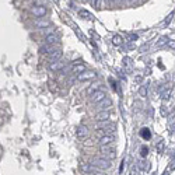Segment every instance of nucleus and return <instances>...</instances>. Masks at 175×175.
<instances>
[{"label":"nucleus","mask_w":175,"mask_h":175,"mask_svg":"<svg viewBox=\"0 0 175 175\" xmlns=\"http://www.w3.org/2000/svg\"><path fill=\"white\" fill-rule=\"evenodd\" d=\"M109 116H111L109 111H100V112H97L94 119H95V122H102V121H108Z\"/></svg>","instance_id":"nucleus-7"},{"label":"nucleus","mask_w":175,"mask_h":175,"mask_svg":"<svg viewBox=\"0 0 175 175\" xmlns=\"http://www.w3.org/2000/svg\"><path fill=\"white\" fill-rule=\"evenodd\" d=\"M55 51H57L56 45H44L40 48V52L42 55H51V53H53Z\"/></svg>","instance_id":"nucleus-10"},{"label":"nucleus","mask_w":175,"mask_h":175,"mask_svg":"<svg viewBox=\"0 0 175 175\" xmlns=\"http://www.w3.org/2000/svg\"><path fill=\"white\" fill-rule=\"evenodd\" d=\"M79 15L81 18H84V20H93V14L90 11H87V10H80Z\"/></svg>","instance_id":"nucleus-16"},{"label":"nucleus","mask_w":175,"mask_h":175,"mask_svg":"<svg viewBox=\"0 0 175 175\" xmlns=\"http://www.w3.org/2000/svg\"><path fill=\"white\" fill-rule=\"evenodd\" d=\"M100 85H101L100 83H94V84L91 85V87H88V88H87V94H88V95H91V94H94L97 90H100Z\"/></svg>","instance_id":"nucleus-18"},{"label":"nucleus","mask_w":175,"mask_h":175,"mask_svg":"<svg viewBox=\"0 0 175 175\" xmlns=\"http://www.w3.org/2000/svg\"><path fill=\"white\" fill-rule=\"evenodd\" d=\"M88 135H90V130H88V127L85 125H80L77 127V137L79 139H85Z\"/></svg>","instance_id":"nucleus-6"},{"label":"nucleus","mask_w":175,"mask_h":175,"mask_svg":"<svg viewBox=\"0 0 175 175\" xmlns=\"http://www.w3.org/2000/svg\"><path fill=\"white\" fill-rule=\"evenodd\" d=\"M147 93H148V85H147V84L140 85V88H139V95H140V97H146V95H147Z\"/></svg>","instance_id":"nucleus-19"},{"label":"nucleus","mask_w":175,"mask_h":175,"mask_svg":"<svg viewBox=\"0 0 175 175\" xmlns=\"http://www.w3.org/2000/svg\"><path fill=\"white\" fill-rule=\"evenodd\" d=\"M122 42H123V38H122L121 35H114V38H112V44L116 46L122 45Z\"/></svg>","instance_id":"nucleus-20"},{"label":"nucleus","mask_w":175,"mask_h":175,"mask_svg":"<svg viewBox=\"0 0 175 175\" xmlns=\"http://www.w3.org/2000/svg\"><path fill=\"white\" fill-rule=\"evenodd\" d=\"M94 175H106L105 172H101V171H98V172H94Z\"/></svg>","instance_id":"nucleus-32"},{"label":"nucleus","mask_w":175,"mask_h":175,"mask_svg":"<svg viewBox=\"0 0 175 175\" xmlns=\"http://www.w3.org/2000/svg\"><path fill=\"white\" fill-rule=\"evenodd\" d=\"M97 77V73L95 72H93V70H85V72H83L81 74H79L77 76V80L79 81H88V80H93V79H95Z\"/></svg>","instance_id":"nucleus-5"},{"label":"nucleus","mask_w":175,"mask_h":175,"mask_svg":"<svg viewBox=\"0 0 175 175\" xmlns=\"http://www.w3.org/2000/svg\"><path fill=\"white\" fill-rule=\"evenodd\" d=\"M91 98H90V101L93 104H98V102H101L102 100H105L106 98V91H104V90H97L94 94H91Z\"/></svg>","instance_id":"nucleus-3"},{"label":"nucleus","mask_w":175,"mask_h":175,"mask_svg":"<svg viewBox=\"0 0 175 175\" xmlns=\"http://www.w3.org/2000/svg\"><path fill=\"white\" fill-rule=\"evenodd\" d=\"M140 136H142L143 139H150V137H151V133H150V130H148L147 127H143V129L140 130Z\"/></svg>","instance_id":"nucleus-21"},{"label":"nucleus","mask_w":175,"mask_h":175,"mask_svg":"<svg viewBox=\"0 0 175 175\" xmlns=\"http://www.w3.org/2000/svg\"><path fill=\"white\" fill-rule=\"evenodd\" d=\"M83 72H85V66L84 65H79V63H76V65H73V69H72V73L73 74H81Z\"/></svg>","instance_id":"nucleus-14"},{"label":"nucleus","mask_w":175,"mask_h":175,"mask_svg":"<svg viewBox=\"0 0 175 175\" xmlns=\"http://www.w3.org/2000/svg\"><path fill=\"white\" fill-rule=\"evenodd\" d=\"M139 164H140V165H139V167H140V169H142V171H144V169H146V168H147V165H144V161H140V163H139Z\"/></svg>","instance_id":"nucleus-29"},{"label":"nucleus","mask_w":175,"mask_h":175,"mask_svg":"<svg viewBox=\"0 0 175 175\" xmlns=\"http://www.w3.org/2000/svg\"><path fill=\"white\" fill-rule=\"evenodd\" d=\"M167 45H168L171 49H175V41H168V44H167Z\"/></svg>","instance_id":"nucleus-28"},{"label":"nucleus","mask_w":175,"mask_h":175,"mask_svg":"<svg viewBox=\"0 0 175 175\" xmlns=\"http://www.w3.org/2000/svg\"><path fill=\"white\" fill-rule=\"evenodd\" d=\"M83 169H84V171H87V172H94L95 171V167H93V165H83Z\"/></svg>","instance_id":"nucleus-25"},{"label":"nucleus","mask_w":175,"mask_h":175,"mask_svg":"<svg viewBox=\"0 0 175 175\" xmlns=\"http://www.w3.org/2000/svg\"><path fill=\"white\" fill-rule=\"evenodd\" d=\"M115 137L112 135H105L100 137V146H111L114 143Z\"/></svg>","instance_id":"nucleus-8"},{"label":"nucleus","mask_w":175,"mask_h":175,"mask_svg":"<svg viewBox=\"0 0 175 175\" xmlns=\"http://www.w3.org/2000/svg\"><path fill=\"white\" fill-rule=\"evenodd\" d=\"M147 154H148V148L146 147V146H142V148H140V156L144 158V157H147Z\"/></svg>","instance_id":"nucleus-23"},{"label":"nucleus","mask_w":175,"mask_h":175,"mask_svg":"<svg viewBox=\"0 0 175 175\" xmlns=\"http://www.w3.org/2000/svg\"><path fill=\"white\" fill-rule=\"evenodd\" d=\"M111 101L108 100V98H105V100H102L101 102L97 104V109H98V112L100 111H108V108L111 106Z\"/></svg>","instance_id":"nucleus-12"},{"label":"nucleus","mask_w":175,"mask_h":175,"mask_svg":"<svg viewBox=\"0 0 175 175\" xmlns=\"http://www.w3.org/2000/svg\"><path fill=\"white\" fill-rule=\"evenodd\" d=\"M169 94H171V88H167V90L163 93V98H164V100L169 98Z\"/></svg>","instance_id":"nucleus-26"},{"label":"nucleus","mask_w":175,"mask_h":175,"mask_svg":"<svg viewBox=\"0 0 175 175\" xmlns=\"http://www.w3.org/2000/svg\"><path fill=\"white\" fill-rule=\"evenodd\" d=\"M91 165L95 167L97 169H108L111 168V161L109 160H105V158L100 157V158H93L91 160Z\"/></svg>","instance_id":"nucleus-1"},{"label":"nucleus","mask_w":175,"mask_h":175,"mask_svg":"<svg viewBox=\"0 0 175 175\" xmlns=\"http://www.w3.org/2000/svg\"><path fill=\"white\" fill-rule=\"evenodd\" d=\"M59 42V36L56 34H49L48 36H45V45H56Z\"/></svg>","instance_id":"nucleus-11"},{"label":"nucleus","mask_w":175,"mask_h":175,"mask_svg":"<svg viewBox=\"0 0 175 175\" xmlns=\"http://www.w3.org/2000/svg\"><path fill=\"white\" fill-rule=\"evenodd\" d=\"M31 13H32L35 17L41 18V17H44V15L46 14V7L42 6V4H34L32 9H31Z\"/></svg>","instance_id":"nucleus-4"},{"label":"nucleus","mask_w":175,"mask_h":175,"mask_svg":"<svg viewBox=\"0 0 175 175\" xmlns=\"http://www.w3.org/2000/svg\"><path fill=\"white\" fill-rule=\"evenodd\" d=\"M65 67V63H62L60 60H55L51 63V66H49V69L52 70V72H59V70H62Z\"/></svg>","instance_id":"nucleus-13"},{"label":"nucleus","mask_w":175,"mask_h":175,"mask_svg":"<svg viewBox=\"0 0 175 175\" xmlns=\"http://www.w3.org/2000/svg\"><path fill=\"white\" fill-rule=\"evenodd\" d=\"M90 3L93 7H95V9H100V3H101V0H90Z\"/></svg>","instance_id":"nucleus-24"},{"label":"nucleus","mask_w":175,"mask_h":175,"mask_svg":"<svg viewBox=\"0 0 175 175\" xmlns=\"http://www.w3.org/2000/svg\"><path fill=\"white\" fill-rule=\"evenodd\" d=\"M168 38H167V36H161L160 40L157 41V42H156V48H163V46H165L167 44H168Z\"/></svg>","instance_id":"nucleus-15"},{"label":"nucleus","mask_w":175,"mask_h":175,"mask_svg":"<svg viewBox=\"0 0 175 175\" xmlns=\"http://www.w3.org/2000/svg\"><path fill=\"white\" fill-rule=\"evenodd\" d=\"M112 146V144H111ZM111 146H101V153H102V158H105V160H114L115 156H116V153H115V148Z\"/></svg>","instance_id":"nucleus-2"},{"label":"nucleus","mask_w":175,"mask_h":175,"mask_svg":"<svg viewBox=\"0 0 175 175\" xmlns=\"http://www.w3.org/2000/svg\"><path fill=\"white\" fill-rule=\"evenodd\" d=\"M163 147H164V143L160 142V144H158V147H157V151H158V153H161V151H163Z\"/></svg>","instance_id":"nucleus-30"},{"label":"nucleus","mask_w":175,"mask_h":175,"mask_svg":"<svg viewBox=\"0 0 175 175\" xmlns=\"http://www.w3.org/2000/svg\"><path fill=\"white\" fill-rule=\"evenodd\" d=\"M49 57H51V60H52V62L59 60V59L62 57V51H60V49H57V51H55L53 53L49 55Z\"/></svg>","instance_id":"nucleus-17"},{"label":"nucleus","mask_w":175,"mask_h":175,"mask_svg":"<svg viewBox=\"0 0 175 175\" xmlns=\"http://www.w3.org/2000/svg\"><path fill=\"white\" fill-rule=\"evenodd\" d=\"M108 126V121H102V122H95V129L100 130V129H104V127Z\"/></svg>","instance_id":"nucleus-22"},{"label":"nucleus","mask_w":175,"mask_h":175,"mask_svg":"<svg viewBox=\"0 0 175 175\" xmlns=\"http://www.w3.org/2000/svg\"><path fill=\"white\" fill-rule=\"evenodd\" d=\"M83 2H84V3H87V2H90V0H83Z\"/></svg>","instance_id":"nucleus-33"},{"label":"nucleus","mask_w":175,"mask_h":175,"mask_svg":"<svg viewBox=\"0 0 175 175\" xmlns=\"http://www.w3.org/2000/svg\"><path fill=\"white\" fill-rule=\"evenodd\" d=\"M172 17H174V11H172V13H171V14H169V15H168V17H167V20H165V21H164V25H168V24H169V23H171V20H172Z\"/></svg>","instance_id":"nucleus-27"},{"label":"nucleus","mask_w":175,"mask_h":175,"mask_svg":"<svg viewBox=\"0 0 175 175\" xmlns=\"http://www.w3.org/2000/svg\"><path fill=\"white\" fill-rule=\"evenodd\" d=\"M34 25H35L36 28H42V30H45V28H49L52 25V23L49 21V20H45V18H41V20H36L35 23H34Z\"/></svg>","instance_id":"nucleus-9"},{"label":"nucleus","mask_w":175,"mask_h":175,"mask_svg":"<svg viewBox=\"0 0 175 175\" xmlns=\"http://www.w3.org/2000/svg\"><path fill=\"white\" fill-rule=\"evenodd\" d=\"M104 3H105V4H106V6H109V4H111V3H112V0H104Z\"/></svg>","instance_id":"nucleus-31"},{"label":"nucleus","mask_w":175,"mask_h":175,"mask_svg":"<svg viewBox=\"0 0 175 175\" xmlns=\"http://www.w3.org/2000/svg\"><path fill=\"white\" fill-rule=\"evenodd\" d=\"M129 2H130V3H133V2H136V0H129Z\"/></svg>","instance_id":"nucleus-34"}]
</instances>
